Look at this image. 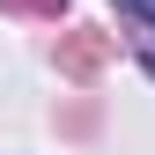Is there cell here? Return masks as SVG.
<instances>
[{"label": "cell", "mask_w": 155, "mask_h": 155, "mask_svg": "<svg viewBox=\"0 0 155 155\" xmlns=\"http://www.w3.org/2000/svg\"><path fill=\"white\" fill-rule=\"evenodd\" d=\"M118 8L133 15V22H155V0H118Z\"/></svg>", "instance_id": "1"}, {"label": "cell", "mask_w": 155, "mask_h": 155, "mask_svg": "<svg viewBox=\"0 0 155 155\" xmlns=\"http://www.w3.org/2000/svg\"><path fill=\"white\" fill-rule=\"evenodd\" d=\"M8 8H30V15H59V0H8Z\"/></svg>", "instance_id": "2"}]
</instances>
